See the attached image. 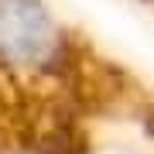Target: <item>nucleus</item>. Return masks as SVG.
Masks as SVG:
<instances>
[{"label": "nucleus", "instance_id": "nucleus-2", "mask_svg": "<svg viewBox=\"0 0 154 154\" xmlns=\"http://www.w3.org/2000/svg\"><path fill=\"white\" fill-rule=\"evenodd\" d=\"M123 134L137 137L144 147L154 154V79H147L137 96V103L130 106V116L123 123Z\"/></svg>", "mask_w": 154, "mask_h": 154}, {"label": "nucleus", "instance_id": "nucleus-1", "mask_svg": "<svg viewBox=\"0 0 154 154\" xmlns=\"http://www.w3.org/2000/svg\"><path fill=\"white\" fill-rule=\"evenodd\" d=\"M147 82L51 0H0V154H96Z\"/></svg>", "mask_w": 154, "mask_h": 154}, {"label": "nucleus", "instance_id": "nucleus-3", "mask_svg": "<svg viewBox=\"0 0 154 154\" xmlns=\"http://www.w3.org/2000/svg\"><path fill=\"white\" fill-rule=\"evenodd\" d=\"M134 4H140L144 11H151V14H154V0H134Z\"/></svg>", "mask_w": 154, "mask_h": 154}]
</instances>
